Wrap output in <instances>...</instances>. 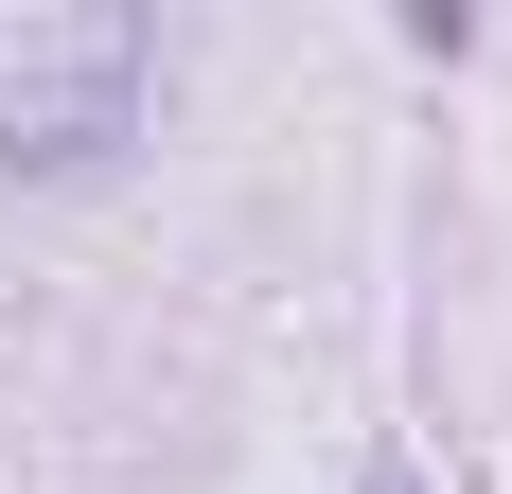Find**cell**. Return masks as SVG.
<instances>
[{"instance_id": "6da1fadb", "label": "cell", "mask_w": 512, "mask_h": 494, "mask_svg": "<svg viewBox=\"0 0 512 494\" xmlns=\"http://www.w3.org/2000/svg\"><path fill=\"white\" fill-rule=\"evenodd\" d=\"M142 71H159V36L124 0H0V159H36V177L106 159L142 124Z\"/></svg>"}]
</instances>
